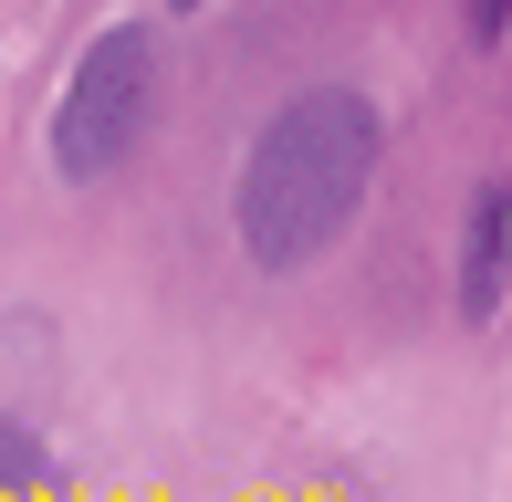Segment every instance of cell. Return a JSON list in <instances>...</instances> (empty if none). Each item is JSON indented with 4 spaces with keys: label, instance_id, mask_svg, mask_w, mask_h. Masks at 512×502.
<instances>
[{
    "label": "cell",
    "instance_id": "cell-1",
    "mask_svg": "<svg viewBox=\"0 0 512 502\" xmlns=\"http://www.w3.org/2000/svg\"><path fill=\"white\" fill-rule=\"evenodd\" d=\"M387 168V105L366 84L324 74L293 84L241 147V178H230V231L262 272H314L324 251L366 220Z\"/></svg>",
    "mask_w": 512,
    "mask_h": 502
},
{
    "label": "cell",
    "instance_id": "cell-2",
    "mask_svg": "<svg viewBox=\"0 0 512 502\" xmlns=\"http://www.w3.org/2000/svg\"><path fill=\"white\" fill-rule=\"evenodd\" d=\"M168 105V42L157 21H105L74 53V74L53 84V116H42V157H53L63 189H105L115 168H136Z\"/></svg>",
    "mask_w": 512,
    "mask_h": 502
},
{
    "label": "cell",
    "instance_id": "cell-3",
    "mask_svg": "<svg viewBox=\"0 0 512 502\" xmlns=\"http://www.w3.org/2000/svg\"><path fill=\"white\" fill-rule=\"evenodd\" d=\"M450 304H460V325H502V304H512V168L492 178H471V199H460V251H450Z\"/></svg>",
    "mask_w": 512,
    "mask_h": 502
},
{
    "label": "cell",
    "instance_id": "cell-4",
    "mask_svg": "<svg viewBox=\"0 0 512 502\" xmlns=\"http://www.w3.org/2000/svg\"><path fill=\"white\" fill-rule=\"evenodd\" d=\"M63 482V450L42 440V419H21V408H0V502H32Z\"/></svg>",
    "mask_w": 512,
    "mask_h": 502
},
{
    "label": "cell",
    "instance_id": "cell-5",
    "mask_svg": "<svg viewBox=\"0 0 512 502\" xmlns=\"http://www.w3.org/2000/svg\"><path fill=\"white\" fill-rule=\"evenodd\" d=\"M460 21H471V42H512V0H460Z\"/></svg>",
    "mask_w": 512,
    "mask_h": 502
},
{
    "label": "cell",
    "instance_id": "cell-6",
    "mask_svg": "<svg viewBox=\"0 0 512 502\" xmlns=\"http://www.w3.org/2000/svg\"><path fill=\"white\" fill-rule=\"evenodd\" d=\"M168 11H209V0H168Z\"/></svg>",
    "mask_w": 512,
    "mask_h": 502
}]
</instances>
